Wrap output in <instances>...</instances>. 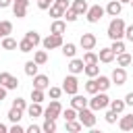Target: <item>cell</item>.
<instances>
[{
  "instance_id": "1",
  "label": "cell",
  "mask_w": 133,
  "mask_h": 133,
  "mask_svg": "<svg viewBox=\"0 0 133 133\" xmlns=\"http://www.w3.org/2000/svg\"><path fill=\"white\" fill-rule=\"evenodd\" d=\"M125 21L121 19V17H112V21L108 23V31H106V35L110 37V39H123L125 37Z\"/></svg>"
},
{
  "instance_id": "2",
  "label": "cell",
  "mask_w": 133,
  "mask_h": 133,
  "mask_svg": "<svg viewBox=\"0 0 133 133\" xmlns=\"http://www.w3.org/2000/svg\"><path fill=\"white\" fill-rule=\"evenodd\" d=\"M108 104H110V98H108L106 91H98V94H94V96L89 98V102H87V106H89L94 112L108 108Z\"/></svg>"
},
{
  "instance_id": "3",
  "label": "cell",
  "mask_w": 133,
  "mask_h": 133,
  "mask_svg": "<svg viewBox=\"0 0 133 133\" xmlns=\"http://www.w3.org/2000/svg\"><path fill=\"white\" fill-rule=\"evenodd\" d=\"M77 121H79L85 129H94V125H96V112H94L89 106H85V108L77 110Z\"/></svg>"
},
{
  "instance_id": "4",
  "label": "cell",
  "mask_w": 133,
  "mask_h": 133,
  "mask_svg": "<svg viewBox=\"0 0 133 133\" xmlns=\"http://www.w3.org/2000/svg\"><path fill=\"white\" fill-rule=\"evenodd\" d=\"M104 15H106L104 6H100V4H94V6H89V8H87V12H85V19H87V23L96 25V23H100V21H102V17H104Z\"/></svg>"
},
{
  "instance_id": "5",
  "label": "cell",
  "mask_w": 133,
  "mask_h": 133,
  "mask_svg": "<svg viewBox=\"0 0 133 133\" xmlns=\"http://www.w3.org/2000/svg\"><path fill=\"white\" fill-rule=\"evenodd\" d=\"M60 114H62V104H60L58 100H52V102L44 108V114H42V116H44V118H52V121H56Z\"/></svg>"
},
{
  "instance_id": "6",
  "label": "cell",
  "mask_w": 133,
  "mask_h": 133,
  "mask_svg": "<svg viewBox=\"0 0 133 133\" xmlns=\"http://www.w3.org/2000/svg\"><path fill=\"white\" fill-rule=\"evenodd\" d=\"M62 91L69 94V96H73V94L79 91V79H77V75L71 73V75L64 77V81H62Z\"/></svg>"
},
{
  "instance_id": "7",
  "label": "cell",
  "mask_w": 133,
  "mask_h": 133,
  "mask_svg": "<svg viewBox=\"0 0 133 133\" xmlns=\"http://www.w3.org/2000/svg\"><path fill=\"white\" fill-rule=\"evenodd\" d=\"M64 42H62V35H58V33H50V35H46V37H42V46L46 48V50H54V48H60Z\"/></svg>"
},
{
  "instance_id": "8",
  "label": "cell",
  "mask_w": 133,
  "mask_h": 133,
  "mask_svg": "<svg viewBox=\"0 0 133 133\" xmlns=\"http://www.w3.org/2000/svg\"><path fill=\"white\" fill-rule=\"evenodd\" d=\"M0 85H4L6 89H17V87H19V79H17L15 75L2 71V73H0Z\"/></svg>"
},
{
  "instance_id": "9",
  "label": "cell",
  "mask_w": 133,
  "mask_h": 133,
  "mask_svg": "<svg viewBox=\"0 0 133 133\" xmlns=\"http://www.w3.org/2000/svg\"><path fill=\"white\" fill-rule=\"evenodd\" d=\"M110 81L114 85H125L127 83V71H125V66H116L112 71V75H110Z\"/></svg>"
},
{
  "instance_id": "10",
  "label": "cell",
  "mask_w": 133,
  "mask_h": 133,
  "mask_svg": "<svg viewBox=\"0 0 133 133\" xmlns=\"http://www.w3.org/2000/svg\"><path fill=\"white\" fill-rule=\"evenodd\" d=\"M96 44H98V37H96L94 33H83L81 39H79V46H81L83 50H94Z\"/></svg>"
},
{
  "instance_id": "11",
  "label": "cell",
  "mask_w": 133,
  "mask_h": 133,
  "mask_svg": "<svg viewBox=\"0 0 133 133\" xmlns=\"http://www.w3.org/2000/svg\"><path fill=\"white\" fill-rule=\"evenodd\" d=\"M31 79H33V87H37V89H44V91H46V89L50 87V77H48V75H39V73H37V75H33Z\"/></svg>"
},
{
  "instance_id": "12",
  "label": "cell",
  "mask_w": 133,
  "mask_h": 133,
  "mask_svg": "<svg viewBox=\"0 0 133 133\" xmlns=\"http://www.w3.org/2000/svg\"><path fill=\"white\" fill-rule=\"evenodd\" d=\"M27 6H29V0H23V2H12V12L17 19H23L27 15Z\"/></svg>"
},
{
  "instance_id": "13",
  "label": "cell",
  "mask_w": 133,
  "mask_h": 133,
  "mask_svg": "<svg viewBox=\"0 0 133 133\" xmlns=\"http://www.w3.org/2000/svg\"><path fill=\"white\" fill-rule=\"evenodd\" d=\"M106 15H110V17H118L121 15V10H123V4L118 2V0H110L108 4H106Z\"/></svg>"
},
{
  "instance_id": "14",
  "label": "cell",
  "mask_w": 133,
  "mask_h": 133,
  "mask_svg": "<svg viewBox=\"0 0 133 133\" xmlns=\"http://www.w3.org/2000/svg\"><path fill=\"white\" fill-rule=\"evenodd\" d=\"M83 66H85V62H83V58H71V62H69V73H73V75H79V73H83Z\"/></svg>"
},
{
  "instance_id": "15",
  "label": "cell",
  "mask_w": 133,
  "mask_h": 133,
  "mask_svg": "<svg viewBox=\"0 0 133 133\" xmlns=\"http://www.w3.org/2000/svg\"><path fill=\"white\" fill-rule=\"evenodd\" d=\"M64 31H66V21H64V19H54L52 25H50V33H58V35H62Z\"/></svg>"
},
{
  "instance_id": "16",
  "label": "cell",
  "mask_w": 133,
  "mask_h": 133,
  "mask_svg": "<svg viewBox=\"0 0 133 133\" xmlns=\"http://www.w3.org/2000/svg\"><path fill=\"white\" fill-rule=\"evenodd\" d=\"M27 116H31V118H37V116H42L44 114V108H42V104L39 102H31L29 106H27Z\"/></svg>"
},
{
  "instance_id": "17",
  "label": "cell",
  "mask_w": 133,
  "mask_h": 133,
  "mask_svg": "<svg viewBox=\"0 0 133 133\" xmlns=\"http://www.w3.org/2000/svg\"><path fill=\"white\" fill-rule=\"evenodd\" d=\"M118 129L121 131H133V114H123L118 118Z\"/></svg>"
},
{
  "instance_id": "18",
  "label": "cell",
  "mask_w": 133,
  "mask_h": 133,
  "mask_svg": "<svg viewBox=\"0 0 133 133\" xmlns=\"http://www.w3.org/2000/svg\"><path fill=\"white\" fill-rule=\"evenodd\" d=\"M71 8L81 17V15H85V12H87L89 4H87V0H73V2H71Z\"/></svg>"
},
{
  "instance_id": "19",
  "label": "cell",
  "mask_w": 133,
  "mask_h": 133,
  "mask_svg": "<svg viewBox=\"0 0 133 133\" xmlns=\"http://www.w3.org/2000/svg\"><path fill=\"white\" fill-rule=\"evenodd\" d=\"M133 62V56L125 50V52H121V54H116V66H129Z\"/></svg>"
},
{
  "instance_id": "20",
  "label": "cell",
  "mask_w": 133,
  "mask_h": 133,
  "mask_svg": "<svg viewBox=\"0 0 133 133\" xmlns=\"http://www.w3.org/2000/svg\"><path fill=\"white\" fill-rule=\"evenodd\" d=\"M87 98H83V96H79V94H73V100H71V106L75 108V110H81V108H85L87 106Z\"/></svg>"
},
{
  "instance_id": "21",
  "label": "cell",
  "mask_w": 133,
  "mask_h": 133,
  "mask_svg": "<svg viewBox=\"0 0 133 133\" xmlns=\"http://www.w3.org/2000/svg\"><path fill=\"white\" fill-rule=\"evenodd\" d=\"M0 46H2V50H17L19 42H17V39H12L10 35H4V37L0 39Z\"/></svg>"
},
{
  "instance_id": "22",
  "label": "cell",
  "mask_w": 133,
  "mask_h": 133,
  "mask_svg": "<svg viewBox=\"0 0 133 133\" xmlns=\"http://www.w3.org/2000/svg\"><path fill=\"white\" fill-rule=\"evenodd\" d=\"M98 60L108 64V62H112V60H114V52H112L110 48H102V50H100V54H98Z\"/></svg>"
},
{
  "instance_id": "23",
  "label": "cell",
  "mask_w": 133,
  "mask_h": 133,
  "mask_svg": "<svg viewBox=\"0 0 133 133\" xmlns=\"http://www.w3.org/2000/svg\"><path fill=\"white\" fill-rule=\"evenodd\" d=\"M96 81H98V89H100V91H108V87L112 85L110 77H106V75H98Z\"/></svg>"
},
{
  "instance_id": "24",
  "label": "cell",
  "mask_w": 133,
  "mask_h": 133,
  "mask_svg": "<svg viewBox=\"0 0 133 133\" xmlns=\"http://www.w3.org/2000/svg\"><path fill=\"white\" fill-rule=\"evenodd\" d=\"M60 48H62V54H64L66 58H73V56L77 54V46H75L73 42H66V44H62Z\"/></svg>"
},
{
  "instance_id": "25",
  "label": "cell",
  "mask_w": 133,
  "mask_h": 133,
  "mask_svg": "<svg viewBox=\"0 0 133 133\" xmlns=\"http://www.w3.org/2000/svg\"><path fill=\"white\" fill-rule=\"evenodd\" d=\"M37 69H39V64H37L35 60H27V62H25V75H27V77L37 75Z\"/></svg>"
},
{
  "instance_id": "26",
  "label": "cell",
  "mask_w": 133,
  "mask_h": 133,
  "mask_svg": "<svg viewBox=\"0 0 133 133\" xmlns=\"http://www.w3.org/2000/svg\"><path fill=\"white\" fill-rule=\"evenodd\" d=\"M100 62H94V64H85L83 66V73L87 75V77H98L100 75V66H98Z\"/></svg>"
},
{
  "instance_id": "27",
  "label": "cell",
  "mask_w": 133,
  "mask_h": 133,
  "mask_svg": "<svg viewBox=\"0 0 133 133\" xmlns=\"http://www.w3.org/2000/svg\"><path fill=\"white\" fill-rule=\"evenodd\" d=\"M33 60H35L39 66L46 64V62H48V52H46V50H35V52H33Z\"/></svg>"
},
{
  "instance_id": "28",
  "label": "cell",
  "mask_w": 133,
  "mask_h": 133,
  "mask_svg": "<svg viewBox=\"0 0 133 133\" xmlns=\"http://www.w3.org/2000/svg\"><path fill=\"white\" fill-rule=\"evenodd\" d=\"M85 91H87V94H91V96L100 91V89H98V81H96V77H89V79L85 81Z\"/></svg>"
},
{
  "instance_id": "29",
  "label": "cell",
  "mask_w": 133,
  "mask_h": 133,
  "mask_svg": "<svg viewBox=\"0 0 133 133\" xmlns=\"http://www.w3.org/2000/svg\"><path fill=\"white\" fill-rule=\"evenodd\" d=\"M6 116H8V121H10V123H19V121L23 118V110H19V108H15V106H12V108L8 110V114H6Z\"/></svg>"
},
{
  "instance_id": "30",
  "label": "cell",
  "mask_w": 133,
  "mask_h": 133,
  "mask_svg": "<svg viewBox=\"0 0 133 133\" xmlns=\"http://www.w3.org/2000/svg\"><path fill=\"white\" fill-rule=\"evenodd\" d=\"M17 48H19V50H21L23 54H27V52H33V50H35V46H33V44H31L29 39H25V37H23V39L19 42V46H17Z\"/></svg>"
},
{
  "instance_id": "31",
  "label": "cell",
  "mask_w": 133,
  "mask_h": 133,
  "mask_svg": "<svg viewBox=\"0 0 133 133\" xmlns=\"http://www.w3.org/2000/svg\"><path fill=\"white\" fill-rule=\"evenodd\" d=\"M110 50H112V52H114V56H116V54L125 52L127 48H125V42H123V39H112V44H110Z\"/></svg>"
},
{
  "instance_id": "32",
  "label": "cell",
  "mask_w": 133,
  "mask_h": 133,
  "mask_svg": "<svg viewBox=\"0 0 133 133\" xmlns=\"http://www.w3.org/2000/svg\"><path fill=\"white\" fill-rule=\"evenodd\" d=\"M46 100V94H44V89H37V87H31V102H44Z\"/></svg>"
},
{
  "instance_id": "33",
  "label": "cell",
  "mask_w": 133,
  "mask_h": 133,
  "mask_svg": "<svg viewBox=\"0 0 133 133\" xmlns=\"http://www.w3.org/2000/svg\"><path fill=\"white\" fill-rule=\"evenodd\" d=\"M108 106H110V110H114L116 114H121V112L125 110V106H127V104H125V100H110V104H108Z\"/></svg>"
},
{
  "instance_id": "34",
  "label": "cell",
  "mask_w": 133,
  "mask_h": 133,
  "mask_svg": "<svg viewBox=\"0 0 133 133\" xmlns=\"http://www.w3.org/2000/svg\"><path fill=\"white\" fill-rule=\"evenodd\" d=\"M12 33V23L10 21H0V37Z\"/></svg>"
},
{
  "instance_id": "35",
  "label": "cell",
  "mask_w": 133,
  "mask_h": 133,
  "mask_svg": "<svg viewBox=\"0 0 133 133\" xmlns=\"http://www.w3.org/2000/svg\"><path fill=\"white\" fill-rule=\"evenodd\" d=\"M25 39H29V42H31L33 46H37V44H42V37H39V33H37V31H33V29L25 33Z\"/></svg>"
},
{
  "instance_id": "36",
  "label": "cell",
  "mask_w": 133,
  "mask_h": 133,
  "mask_svg": "<svg viewBox=\"0 0 133 133\" xmlns=\"http://www.w3.org/2000/svg\"><path fill=\"white\" fill-rule=\"evenodd\" d=\"M42 131H44V133H54V131H56V121L46 118V121H44V125H42Z\"/></svg>"
},
{
  "instance_id": "37",
  "label": "cell",
  "mask_w": 133,
  "mask_h": 133,
  "mask_svg": "<svg viewBox=\"0 0 133 133\" xmlns=\"http://www.w3.org/2000/svg\"><path fill=\"white\" fill-rule=\"evenodd\" d=\"M62 17H64V21H66V23H75V21L79 19V15H77V12H75V10L71 8V6H69V8L64 10V15H62Z\"/></svg>"
},
{
  "instance_id": "38",
  "label": "cell",
  "mask_w": 133,
  "mask_h": 133,
  "mask_svg": "<svg viewBox=\"0 0 133 133\" xmlns=\"http://www.w3.org/2000/svg\"><path fill=\"white\" fill-rule=\"evenodd\" d=\"M83 62H85V64H94V62H100V60H98V54H96V52L87 50V52L83 54Z\"/></svg>"
},
{
  "instance_id": "39",
  "label": "cell",
  "mask_w": 133,
  "mask_h": 133,
  "mask_svg": "<svg viewBox=\"0 0 133 133\" xmlns=\"http://www.w3.org/2000/svg\"><path fill=\"white\" fill-rule=\"evenodd\" d=\"M83 129V125L75 118V121H66V131H71V133H77V131H81Z\"/></svg>"
},
{
  "instance_id": "40",
  "label": "cell",
  "mask_w": 133,
  "mask_h": 133,
  "mask_svg": "<svg viewBox=\"0 0 133 133\" xmlns=\"http://www.w3.org/2000/svg\"><path fill=\"white\" fill-rule=\"evenodd\" d=\"M48 10H50V17H52V19H60V17L64 15V10H62V8H58L56 4H52Z\"/></svg>"
},
{
  "instance_id": "41",
  "label": "cell",
  "mask_w": 133,
  "mask_h": 133,
  "mask_svg": "<svg viewBox=\"0 0 133 133\" xmlns=\"http://www.w3.org/2000/svg\"><path fill=\"white\" fill-rule=\"evenodd\" d=\"M62 116H64V121H75V118H77V110L71 106V108L62 110Z\"/></svg>"
},
{
  "instance_id": "42",
  "label": "cell",
  "mask_w": 133,
  "mask_h": 133,
  "mask_svg": "<svg viewBox=\"0 0 133 133\" xmlns=\"http://www.w3.org/2000/svg\"><path fill=\"white\" fill-rule=\"evenodd\" d=\"M48 94H50L52 100H58V98L62 96V87H52V85H50V87H48Z\"/></svg>"
},
{
  "instance_id": "43",
  "label": "cell",
  "mask_w": 133,
  "mask_h": 133,
  "mask_svg": "<svg viewBox=\"0 0 133 133\" xmlns=\"http://www.w3.org/2000/svg\"><path fill=\"white\" fill-rule=\"evenodd\" d=\"M12 106H15V108H19V110H23V112L27 110V102H25L23 98H15V100H12Z\"/></svg>"
},
{
  "instance_id": "44",
  "label": "cell",
  "mask_w": 133,
  "mask_h": 133,
  "mask_svg": "<svg viewBox=\"0 0 133 133\" xmlns=\"http://www.w3.org/2000/svg\"><path fill=\"white\" fill-rule=\"evenodd\" d=\"M116 116H118V114H116L114 110H108V112L104 114V118H106V123H108V125H114V123H116Z\"/></svg>"
},
{
  "instance_id": "45",
  "label": "cell",
  "mask_w": 133,
  "mask_h": 133,
  "mask_svg": "<svg viewBox=\"0 0 133 133\" xmlns=\"http://www.w3.org/2000/svg\"><path fill=\"white\" fill-rule=\"evenodd\" d=\"M52 2H54V0H37V8H39V10H48V8L52 6Z\"/></svg>"
},
{
  "instance_id": "46",
  "label": "cell",
  "mask_w": 133,
  "mask_h": 133,
  "mask_svg": "<svg viewBox=\"0 0 133 133\" xmlns=\"http://www.w3.org/2000/svg\"><path fill=\"white\" fill-rule=\"evenodd\" d=\"M52 4H56V6H58V8H62V10H66V8L71 6V2H69V0H54Z\"/></svg>"
},
{
  "instance_id": "47",
  "label": "cell",
  "mask_w": 133,
  "mask_h": 133,
  "mask_svg": "<svg viewBox=\"0 0 133 133\" xmlns=\"http://www.w3.org/2000/svg\"><path fill=\"white\" fill-rule=\"evenodd\" d=\"M8 131H10V133H25V129H23L19 123H12V127H8Z\"/></svg>"
},
{
  "instance_id": "48",
  "label": "cell",
  "mask_w": 133,
  "mask_h": 133,
  "mask_svg": "<svg viewBox=\"0 0 133 133\" xmlns=\"http://www.w3.org/2000/svg\"><path fill=\"white\" fill-rule=\"evenodd\" d=\"M125 37H127L129 42H133V25H127V27H125Z\"/></svg>"
},
{
  "instance_id": "49",
  "label": "cell",
  "mask_w": 133,
  "mask_h": 133,
  "mask_svg": "<svg viewBox=\"0 0 133 133\" xmlns=\"http://www.w3.org/2000/svg\"><path fill=\"white\" fill-rule=\"evenodd\" d=\"M39 131H42V127H37V125H33V123L25 129V133H39Z\"/></svg>"
},
{
  "instance_id": "50",
  "label": "cell",
  "mask_w": 133,
  "mask_h": 133,
  "mask_svg": "<svg viewBox=\"0 0 133 133\" xmlns=\"http://www.w3.org/2000/svg\"><path fill=\"white\" fill-rule=\"evenodd\" d=\"M125 104H127V106H133V91H129V94L125 96Z\"/></svg>"
},
{
  "instance_id": "51",
  "label": "cell",
  "mask_w": 133,
  "mask_h": 133,
  "mask_svg": "<svg viewBox=\"0 0 133 133\" xmlns=\"http://www.w3.org/2000/svg\"><path fill=\"white\" fill-rule=\"evenodd\" d=\"M12 6V0H0V8H8Z\"/></svg>"
},
{
  "instance_id": "52",
  "label": "cell",
  "mask_w": 133,
  "mask_h": 133,
  "mask_svg": "<svg viewBox=\"0 0 133 133\" xmlns=\"http://www.w3.org/2000/svg\"><path fill=\"white\" fill-rule=\"evenodd\" d=\"M6 91H8V89H6L4 85H0V102H2L4 98H6Z\"/></svg>"
},
{
  "instance_id": "53",
  "label": "cell",
  "mask_w": 133,
  "mask_h": 133,
  "mask_svg": "<svg viewBox=\"0 0 133 133\" xmlns=\"http://www.w3.org/2000/svg\"><path fill=\"white\" fill-rule=\"evenodd\" d=\"M6 131H8V127H6L4 123H0V133H6Z\"/></svg>"
},
{
  "instance_id": "54",
  "label": "cell",
  "mask_w": 133,
  "mask_h": 133,
  "mask_svg": "<svg viewBox=\"0 0 133 133\" xmlns=\"http://www.w3.org/2000/svg\"><path fill=\"white\" fill-rule=\"evenodd\" d=\"M118 2H121V4H127V2H131V0H118Z\"/></svg>"
},
{
  "instance_id": "55",
  "label": "cell",
  "mask_w": 133,
  "mask_h": 133,
  "mask_svg": "<svg viewBox=\"0 0 133 133\" xmlns=\"http://www.w3.org/2000/svg\"><path fill=\"white\" fill-rule=\"evenodd\" d=\"M12 2H23V0H12Z\"/></svg>"
},
{
  "instance_id": "56",
  "label": "cell",
  "mask_w": 133,
  "mask_h": 133,
  "mask_svg": "<svg viewBox=\"0 0 133 133\" xmlns=\"http://www.w3.org/2000/svg\"><path fill=\"white\" fill-rule=\"evenodd\" d=\"M129 4H131V6H133V0H131V2H129Z\"/></svg>"
},
{
  "instance_id": "57",
  "label": "cell",
  "mask_w": 133,
  "mask_h": 133,
  "mask_svg": "<svg viewBox=\"0 0 133 133\" xmlns=\"http://www.w3.org/2000/svg\"><path fill=\"white\" fill-rule=\"evenodd\" d=\"M0 39H2V37H0Z\"/></svg>"
}]
</instances>
